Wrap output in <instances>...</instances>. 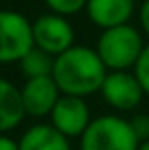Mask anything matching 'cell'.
<instances>
[{
	"label": "cell",
	"mask_w": 149,
	"mask_h": 150,
	"mask_svg": "<svg viewBox=\"0 0 149 150\" xmlns=\"http://www.w3.org/2000/svg\"><path fill=\"white\" fill-rule=\"evenodd\" d=\"M107 67L96 50L88 46H73L54 61V80L61 95L88 97L100 91L107 76Z\"/></svg>",
	"instance_id": "cell-1"
},
{
	"label": "cell",
	"mask_w": 149,
	"mask_h": 150,
	"mask_svg": "<svg viewBox=\"0 0 149 150\" xmlns=\"http://www.w3.org/2000/svg\"><path fill=\"white\" fill-rule=\"evenodd\" d=\"M143 48L145 42L142 30L128 23L101 30L94 50L97 51L107 70H130L136 67Z\"/></svg>",
	"instance_id": "cell-2"
},
{
	"label": "cell",
	"mask_w": 149,
	"mask_h": 150,
	"mask_svg": "<svg viewBox=\"0 0 149 150\" xmlns=\"http://www.w3.org/2000/svg\"><path fill=\"white\" fill-rule=\"evenodd\" d=\"M140 141L132 131L130 120L103 114L90 122L80 137V150H138Z\"/></svg>",
	"instance_id": "cell-3"
},
{
	"label": "cell",
	"mask_w": 149,
	"mask_h": 150,
	"mask_svg": "<svg viewBox=\"0 0 149 150\" xmlns=\"http://www.w3.org/2000/svg\"><path fill=\"white\" fill-rule=\"evenodd\" d=\"M33 46V23L19 11L0 10V63H19Z\"/></svg>",
	"instance_id": "cell-4"
},
{
	"label": "cell",
	"mask_w": 149,
	"mask_h": 150,
	"mask_svg": "<svg viewBox=\"0 0 149 150\" xmlns=\"http://www.w3.org/2000/svg\"><path fill=\"white\" fill-rule=\"evenodd\" d=\"M33 40L37 48L57 57L74 46V30L63 15L46 13L33 23Z\"/></svg>",
	"instance_id": "cell-5"
},
{
	"label": "cell",
	"mask_w": 149,
	"mask_h": 150,
	"mask_svg": "<svg viewBox=\"0 0 149 150\" xmlns=\"http://www.w3.org/2000/svg\"><path fill=\"white\" fill-rule=\"evenodd\" d=\"M103 101L117 110H134L143 99V88L130 70H109L100 89Z\"/></svg>",
	"instance_id": "cell-6"
},
{
	"label": "cell",
	"mask_w": 149,
	"mask_h": 150,
	"mask_svg": "<svg viewBox=\"0 0 149 150\" xmlns=\"http://www.w3.org/2000/svg\"><path fill=\"white\" fill-rule=\"evenodd\" d=\"M50 120L54 127L69 139V137H82L92 118L88 105L82 97L61 95L50 114Z\"/></svg>",
	"instance_id": "cell-7"
},
{
	"label": "cell",
	"mask_w": 149,
	"mask_h": 150,
	"mask_svg": "<svg viewBox=\"0 0 149 150\" xmlns=\"http://www.w3.org/2000/svg\"><path fill=\"white\" fill-rule=\"evenodd\" d=\"M61 91L57 88L54 76H42V78H29L21 88V101L27 116L44 118L50 116L59 101Z\"/></svg>",
	"instance_id": "cell-8"
},
{
	"label": "cell",
	"mask_w": 149,
	"mask_h": 150,
	"mask_svg": "<svg viewBox=\"0 0 149 150\" xmlns=\"http://www.w3.org/2000/svg\"><path fill=\"white\" fill-rule=\"evenodd\" d=\"M84 10L90 21L105 30L128 25L136 10V0H88Z\"/></svg>",
	"instance_id": "cell-9"
},
{
	"label": "cell",
	"mask_w": 149,
	"mask_h": 150,
	"mask_svg": "<svg viewBox=\"0 0 149 150\" xmlns=\"http://www.w3.org/2000/svg\"><path fill=\"white\" fill-rule=\"evenodd\" d=\"M25 118L21 89L0 76V135L11 131Z\"/></svg>",
	"instance_id": "cell-10"
},
{
	"label": "cell",
	"mask_w": 149,
	"mask_h": 150,
	"mask_svg": "<svg viewBox=\"0 0 149 150\" xmlns=\"http://www.w3.org/2000/svg\"><path fill=\"white\" fill-rule=\"evenodd\" d=\"M19 150H71V144L52 124H37L21 135Z\"/></svg>",
	"instance_id": "cell-11"
},
{
	"label": "cell",
	"mask_w": 149,
	"mask_h": 150,
	"mask_svg": "<svg viewBox=\"0 0 149 150\" xmlns=\"http://www.w3.org/2000/svg\"><path fill=\"white\" fill-rule=\"evenodd\" d=\"M54 61H56L54 55L33 46L19 61V67H21V72L27 76V80L29 78H42V76H52Z\"/></svg>",
	"instance_id": "cell-12"
},
{
	"label": "cell",
	"mask_w": 149,
	"mask_h": 150,
	"mask_svg": "<svg viewBox=\"0 0 149 150\" xmlns=\"http://www.w3.org/2000/svg\"><path fill=\"white\" fill-rule=\"evenodd\" d=\"M46 6L57 15H73L78 13L82 8H86L88 0H44Z\"/></svg>",
	"instance_id": "cell-13"
},
{
	"label": "cell",
	"mask_w": 149,
	"mask_h": 150,
	"mask_svg": "<svg viewBox=\"0 0 149 150\" xmlns=\"http://www.w3.org/2000/svg\"><path fill=\"white\" fill-rule=\"evenodd\" d=\"M132 72L136 74L138 82L142 84L143 93H145V95H149V44H145V48H143L142 55H140L136 67L132 69Z\"/></svg>",
	"instance_id": "cell-14"
},
{
	"label": "cell",
	"mask_w": 149,
	"mask_h": 150,
	"mask_svg": "<svg viewBox=\"0 0 149 150\" xmlns=\"http://www.w3.org/2000/svg\"><path fill=\"white\" fill-rule=\"evenodd\" d=\"M130 125H132V131L138 137L140 143L149 141V116L147 114H136L130 120Z\"/></svg>",
	"instance_id": "cell-15"
},
{
	"label": "cell",
	"mask_w": 149,
	"mask_h": 150,
	"mask_svg": "<svg viewBox=\"0 0 149 150\" xmlns=\"http://www.w3.org/2000/svg\"><path fill=\"white\" fill-rule=\"evenodd\" d=\"M138 17H140V29H142V33L149 38V0H143L142 2Z\"/></svg>",
	"instance_id": "cell-16"
},
{
	"label": "cell",
	"mask_w": 149,
	"mask_h": 150,
	"mask_svg": "<svg viewBox=\"0 0 149 150\" xmlns=\"http://www.w3.org/2000/svg\"><path fill=\"white\" fill-rule=\"evenodd\" d=\"M0 150H19V143L6 135H0Z\"/></svg>",
	"instance_id": "cell-17"
},
{
	"label": "cell",
	"mask_w": 149,
	"mask_h": 150,
	"mask_svg": "<svg viewBox=\"0 0 149 150\" xmlns=\"http://www.w3.org/2000/svg\"><path fill=\"white\" fill-rule=\"evenodd\" d=\"M138 150H149V141H143V143H140Z\"/></svg>",
	"instance_id": "cell-18"
}]
</instances>
